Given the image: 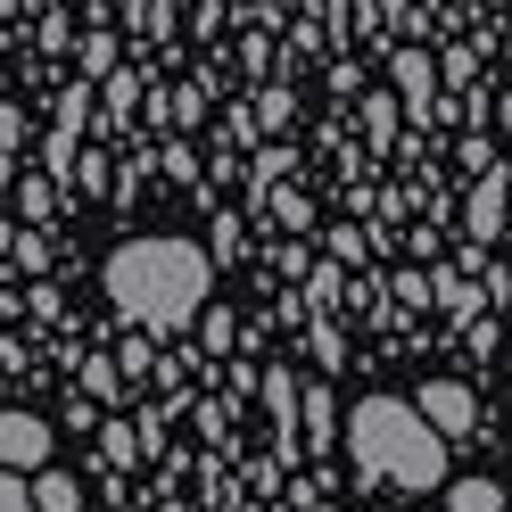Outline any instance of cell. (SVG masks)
<instances>
[{
  "instance_id": "obj_5",
  "label": "cell",
  "mask_w": 512,
  "mask_h": 512,
  "mask_svg": "<svg viewBox=\"0 0 512 512\" xmlns=\"http://www.w3.org/2000/svg\"><path fill=\"white\" fill-rule=\"evenodd\" d=\"M397 91H405L413 108H430V91H438V67H430L422 50H397Z\"/></svg>"
},
{
  "instance_id": "obj_6",
  "label": "cell",
  "mask_w": 512,
  "mask_h": 512,
  "mask_svg": "<svg viewBox=\"0 0 512 512\" xmlns=\"http://www.w3.org/2000/svg\"><path fill=\"white\" fill-rule=\"evenodd\" d=\"M34 512H83V488H75L67 471L42 463V479H34Z\"/></svg>"
},
{
  "instance_id": "obj_10",
  "label": "cell",
  "mask_w": 512,
  "mask_h": 512,
  "mask_svg": "<svg viewBox=\"0 0 512 512\" xmlns=\"http://www.w3.org/2000/svg\"><path fill=\"white\" fill-rule=\"evenodd\" d=\"M17 207H25V215H34V223H42V215L58 207V190H50L42 174H25V190H17Z\"/></svg>"
},
{
  "instance_id": "obj_4",
  "label": "cell",
  "mask_w": 512,
  "mask_h": 512,
  "mask_svg": "<svg viewBox=\"0 0 512 512\" xmlns=\"http://www.w3.org/2000/svg\"><path fill=\"white\" fill-rule=\"evenodd\" d=\"M413 405H422V413H430V422H438L446 438H479V397L463 389V380H430V389L413 397Z\"/></svg>"
},
{
  "instance_id": "obj_2",
  "label": "cell",
  "mask_w": 512,
  "mask_h": 512,
  "mask_svg": "<svg viewBox=\"0 0 512 512\" xmlns=\"http://www.w3.org/2000/svg\"><path fill=\"white\" fill-rule=\"evenodd\" d=\"M446 438L422 405L405 397H364L356 422H347V455H356V479H372V488H438L446 479Z\"/></svg>"
},
{
  "instance_id": "obj_9",
  "label": "cell",
  "mask_w": 512,
  "mask_h": 512,
  "mask_svg": "<svg viewBox=\"0 0 512 512\" xmlns=\"http://www.w3.org/2000/svg\"><path fill=\"white\" fill-rule=\"evenodd\" d=\"M298 422H306V438H323L331 430V389H306L298 397Z\"/></svg>"
},
{
  "instance_id": "obj_3",
  "label": "cell",
  "mask_w": 512,
  "mask_h": 512,
  "mask_svg": "<svg viewBox=\"0 0 512 512\" xmlns=\"http://www.w3.org/2000/svg\"><path fill=\"white\" fill-rule=\"evenodd\" d=\"M50 463V422L42 413H0V471H42Z\"/></svg>"
},
{
  "instance_id": "obj_7",
  "label": "cell",
  "mask_w": 512,
  "mask_h": 512,
  "mask_svg": "<svg viewBox=\"0 0 512 512\" xmlns=\"http://www.w3.org/2000/svg\"><path fill=\"white\" fill-rule=\"evenodd\" d=\"M504 223V166H488V190L471 199V232H496Z\"/></svg>"
},
{
  "instance_id": "obj_14",
  "label": "cell",
  "mask_w": 512,
  "mask_h": 512,
  "mask_svg": "<svg viewBox=\"0 0 512 512\" xmlns=\"http://www.w3.org/2000/svg\"><path fill=\"white\" fill-rule=\"evenodd\" d=\"M0 512H34V496H25V479H0Z\"/></svg>"
},
{
  "instance_id": "obj_11",
  "label": "cell",
  "mask_w": 512,
  "mask_h": 512,
  "mask_svg": "<svg viewBox=\"0 0 512 512\" xmlns=\"http://www.w3.org/2000/svg\"><path fill=\"white\" fill-rule=\"evenodd\" d=\"M83 67H91V75H108V67H116V42H108V34H91V42H83Z\"/></svg>"
},
{
  "instance_id": "obj_15",
  "label": "cell",
  "mask_w": 512,
  "mask_h": 512,
  "mask_svg": "<svg viewBox=\"0 0 512 512\" xmlns=\"http://www.w3.org/2000/svg\"><path fill=\"white\" fill-rule=\"evenodd\" d=\"M0 149H17V108H0Z\"/></svg>"
},
{
  "instance_id": "obj_8",
  "label": "cell",
  "mask_w": 512,
  "mask_h": 512,
  "mask_svg": "<svg viewBox=\"0 0 512 512\" xmlns=\"http://www.w3.org/2000/svg\"><path fill=\"white\" fill-rule=\"evenodd\" d=\"M446 504H455V512H504V488H496V479H463Z\"/></svg>"
},
{
  "instance_id": "obj_1",
  "label": "cell",
  "mask_w": 512,
  "mask_h": 512,
  "mask_svg": "<svg viewBox=\"0 0 512 512\" xmlns=\"http://www.w3.org/2000/svg\"><path fill=\"white\" fill-rule=\"evenodd\" d=\"M108 298L141 331H190L207 306V248L190 240H124L108 256Z\"/></svg>"
},
{
  "instance_id": "obj_13",
  "label": "cell",
  "mask_w": 512,
  "mask_h": 512,
  "mask_svg": "<svg viewBox=\"0 0 512 512\" xmlns=\"http://www.w3.org/2000/svg\"><path fill=\"white\" fill-rule=\"evenodd\" d=\"M256 124H265V133H281V124H290V100H281V91H265V108H256Z\"/></svg>"
},
{
  "instance_id": "obj_12",
  "label": "cell",
  "mask_w": 512,
  "mask_h": 512,
  "mask_svg": "<svg viewBox=\"0 0 512 512\" xmlns=\"http://www.w3.org/2000/svg\"><path fill=\"white\" fill-rule=\"evenodd\" d=\"M265 405H273V413H281V422H290V413H298V397H290V380H281V372H273V380H265Z\"/></svg>"
}]
</instances>
